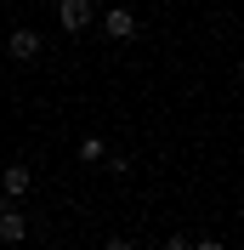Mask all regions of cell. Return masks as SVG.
I'll use <instances>...</instances> for the list:
<instances>
[{
  "label": "cell",
  "mask_w": 244,
  "mask_h": 250,
  "mask_svg": "<svg viewBox=\"0 0 244 250\" xmlns=\"http://www.w3.org/2000/svg\"><path fill=\"white\" fill-rule=\"evenodd\" d=\"M102 29H108V34H114V40H131V34H137V17L125 12V6H114V12H108V17H102Z\"/></svg>",
  "instance_id": "cell-2"
},
{
  "label": "cell",
  "mask_w": 244,
  "mask_h": 250,
  "mask_svg": "<svg viewBox=\"0 0 244 250\" xmlns=\"http://www.w3.org/2000/svg\"><path fill=\"white\" fill-rule=\"evenodd\" d=\"M108 250H131V239H108Z\"/></svg>",
  "instance_id": "cell-8"
},
{
  "label": "cell",
  "mask_w": 244,
  "mask_h": 250,
  "mask_svg": "<svg viewBox=\"0 0 244 250\" xmlns=\"http://www.w3.org/2000/svg\"><path fill=\"white\" fill-rule=\"evenodd\" d=\"M57 23H62L68 34L85 29V23H91V0H62V6H57Z\"/></svg>",
  "instance_id": "cell-1"
},
{
  "label": "cell",
  "mask_w": 244,
  "mask_h": 250,
  "mask_svg": "<svg viewBox=\"0 0 244 250\" xmlns=\"http://www.w3.org/2000/svg\"><path fill=\"white\" fill-rule=\"evenodd\" d=\"M80 159H102V137H85V142H80Z\"/></svg>",
  "instance_id": "cell-5"
},
{
  "label": "cell",
  "mask_w": 244,
  "mask_h": 250,
  "mask_svg": "<svg viewBox=\"0 0 244 250\" xmlns=\"http://www.w3.org/2000/svg\"><path fill=\"white\" fill-rule=\"evenodd\" d=\"M193 250H227V245H216V239H199V245Z\"/></svg>",
  "instance_id": "cell-7"
},
{
  "label": "cell",
  "mask_w": 244,
  "mask_h": 250,
  "mask_svg": "<svg viewBox=\"0 0 244 250\" xmlns=\"http://www.w3.org/2000/svg\"><path fill=\"white\" fill-rule=\"evenodd\" d=\"M6 46H12V57H34V51H40V34H34V29H17Z\"/></svg>",
  "instance_id": "cell-3"
},
{
  "label": "cell",
  "mask_w": 244,
  "mask_h": 250,
  "mask_svg": "<svg viewBox=\"0 0 244 250\" xmlns=\"http://www.w3.org/2000/svg\"><path fill=\"white\" fill-rule=\"evenodd\" d=\"M0 182H6V193H29V165H6Z\"/></svg>",
  "instance_id": "cell-4"
},
{
  "label": "cell",
  "mask_w": 244,
  "mask_h": 250,
  "mask_svg": "<svg viewBox=\"0 0 244 250\" xmlns=\"http://www.w3.org/2000/svg\"><path fill=\"white\" fill-rule=\"evenodd\" d=\"M165 250H193V239H165Z\"/></svg>",
  "instance_id": "cell-6"
}]
</instances>
